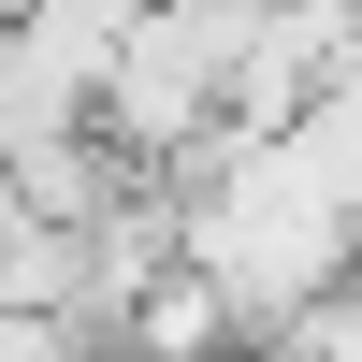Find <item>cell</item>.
Returning <instances> with one entry per match:
<instances>
[{"mask_svg":"<svg viewBox=\"0 0 362 362\" xmlns=\"http://www.w3.org/2000/svg\"><path fill=\"white\" fill-rule=\"evenodd\" d=\"M0 362H102V348H87L73 319H15V305H0Z\"/></svg>","mask_w":362,"mask_h":362,"instance_id":"1","label":"cell"}]
</instances>
